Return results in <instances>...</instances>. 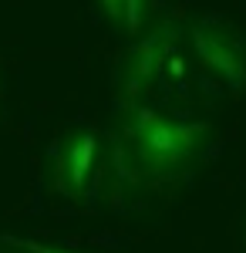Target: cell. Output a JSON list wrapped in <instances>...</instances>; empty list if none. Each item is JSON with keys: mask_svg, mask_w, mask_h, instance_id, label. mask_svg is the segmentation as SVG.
<instances>
[{"mask_svg": "<svg viewBox=\"0 0 246 253\" xmlns=\"http://www.w3.org/2000/svg\"><path fill=\"white\" fill-rule=\"evenodd\" d=\"M142 125H138V149L142 159L149 166H175L186 156H192V149L203 142L206 128L203 125H182V122H165L155 112H138Z\"/></svg>", "mask_w": 246, "mask_h": 253, "instance_id": "obj_1", "label": "cell"}, {"mask_svg": "<svg viewBox=\"0 0 246 253\" xmlns=\"http://www.w3.org/2000/svg\"><path fill=\"white\" fill-rule=\"evenodd\" d=\"M95 152H98V142L95 135L81 132V135H71L64 145H61V159H57V175H61V189L64 193L78 196L84 189L88 175L95 169Z\"/></svg>", "mask_w": 246, "mask_h": 253, "instance_id": "obj_3", "label": "cell"}, {"mask_svg": "<svg viewBox=\"0 0 246 253\" xmlns=\"http://www.w3.org/2000/svg\"><path fill=\"white\" fill-rule=\"evenodd\" d=\"M38 253H54V250H44V247H38Z\"/></svg>", "mask_w": 246, "mask_h": 253, "instance_id": "obj_6", "label": "cell"}, {"mask_svg": "<svg viewBox=\"0 0 246 253\" xmlns=\"http://www.w3.org/2000/svg\"><path fill=\"white\" fill-rule=\"evenodd\" d=\"M169 41L172 38L165 31L138 41V47L125 58V84H128V91H142V84H149L152 75H159V68L165 61V44Z\"/></svg>", "mask_w": 246, "mask_h": 253, "instance_id": "obj_4", "label": "cell"}, {"mask_svg": "<svg viewBox=\"0 0 246 253\" xmlns=\"http://www.w3.org/2000/svg\"><path fill=\"white\" fill-rule=\"evenodd\" d=\"M192 41H196L199 61L206 68L219 71L236 88L246 81V44L236 31H229L223 24H196L192 27Z\"/></svg>", "mask_w": 246, "mask_h": 253, "instance_id": "obj_2", "label": "cell"}, {"mask_svg": "<svg viewBox=\"0 0 246 253\" xmlns=\"http://www.w3.org/2000/svg\"><path fill=\"white\" fill-rule=\"evenodd\" d=\"M98 3L112 24H122L128 34H138L145 20V0H98Z\"/></svg>", "mask_w": 246, "mask_h": 253, "instance_id": "obj_5", "label": "cell"}]
</instances>
